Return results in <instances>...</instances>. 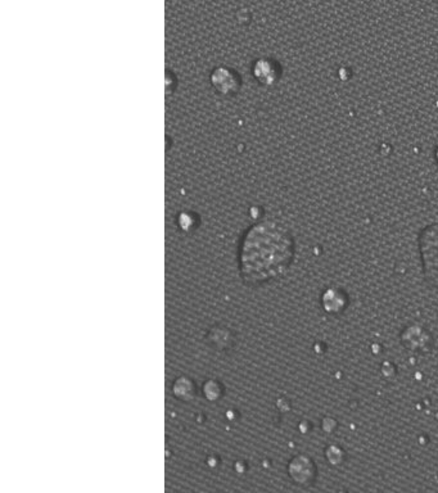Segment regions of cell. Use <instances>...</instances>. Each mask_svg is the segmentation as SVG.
Segmentation results:
<instances>
[{"label": "cell", "instance_id": "8", "mask_svg": "<svg viewBox=\"0 0 438 493\" xmlns=\"http://www.w3.org/2000/svg\"><path fill=\"white\" fill-rule=\"evenodd\" d=\"M326 459L332 465H339L345 459V454L339 447L330 446L326 450Z\"/></svg>", "mask_w": 438, "mask_h": 493}, {"label": "cell", "instance_id": "6", "mask_svg": "<svg viewBox=\"0 0 438 493\" xmlns=\"http://www.w3.org/2000/svg\"><path fill=\"white\" fill-rule=\"evenodd\" d=\"M348 305V297L341 288L326 289L321 296V306L328 314L338 315L342 314Z\"/></svg>", "mask_w": 438, "mask_h": 493}, {"label": "cell", "instance_id": "4", "mask_svg": "<svg viewBox=\"0 0 438 493\" xmlns=\"http://www.w3.org/2000/svg\"><path fill=\"white\" fill-rule=\"evenodd\" d=\"M288 472L296 483L308 485L315 481L317 466L310 457L297 456L290 461Z\"/></svg>", "mask_w": 438, "mask_h": 493}, {"label": "cell", "instance_id": "7", "mask_svg": "<svg viewBox=\"0 0 438 493\" xmlns=\"http://www.w3.org/2000/svg\"><path fill=\"white\" fill-rule=\"evenodd\" d=\"M253 74L261 84H272L278 74L275 65L268 59H261V61L256 62L255 68H253Z\"/></svg>", "mask_w": 438, "mask_h": 493}, {"label": "cell", "instance_id": "1", "mask_svg": "<svg viewBox=\"0 0 438 493\" xmlns=\"http://www.w3.org/2000/svg\"><path fill=\"white\" fill-rule=\"evenodd\" d=\"M293 257V237L284 225L257 223L246 232L239 247L241 275L247 284L260 285L283 276Z\"/></svg>", "mask_w": 438, "mask_h": 493}, {"label": "cell", "instance_id": "2", "mask_svg": "<svg viewBox=\"0 0 438 493\" xmlns=\"http://www.w3.org/2000/svg\"><path fill=\"white\" fill-rule=\"evenodd\" d=\"M419 250L426 281L429 285L438 287V223L421 232Z\"/></svg>", "mask_w": 438, "mask_h": 493}, {"label": "cell", "instance_id": "5", "mask_svg": "<svg viewBox=\"0 0 438 493\" xmlns=\"http://www.w3.org/2000/svg\"><path fill=\"white\" fill-rule=\"evenodd\" d=\"M211 81L215 89L221 94L237 93L241 85L238 74H234V71L224 67L215 70L214 74L211 76Z\"/></svg>", "mask_w": 438, "mask_h": 493}, {"label": "cell", "instance_id": "3", "mask_svg": "<svg viewBox=\"0 0 438 493\" xmlns=\"http://www.w3.org/2000/svg\"><path fill=\"white\" fill-rule=\"evenodd\" d=\"M401 342L404 347L408 348L409 351L426 352L432 345V336L424 328L411 325L402 332Z\"/></svg>", "mask_w": 438, "mask_h": 493}]
</instances>
